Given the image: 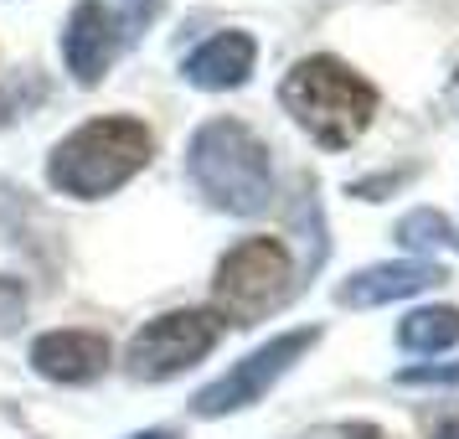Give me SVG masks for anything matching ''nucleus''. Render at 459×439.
<instances>
[{"label": "nucleus", "mask_w": 459, "mask_h": 439, "mask_svg": "<svg viewBox=\"0 0 459 439\" xmlns=\"http://www.w3.org/2000/svg\"><path fill=\"white\" fill-rule=\"evenodd\" d=\"M155 155V140L140 119L129 114H104V119H88L73 135H63L52 155H47V181L78 197V202H99L114 197L129 176H140Z\"/></svg>", "instance_id": "f257e3e1"}, {"label": "nucleus", "mask_w": 459, "mask_h": 439, "mask_svg": "<svg viewBox=\"0 0 459 439\" xmlns=\"http://www.w3.org/2000/svg\"><path fill=\"white\" fill-rule=\"evenodd\" d=\"M186 176H191V187L202 191V202H212L228 217H248V212L269 207V197H273L269 145L243 119H232V114H217V119H207L191 135Z\"/></svg>", "instance_id": "f03ea898"}, {"label": "nucleus", "mask_w": 459, "mask_h": 439, "mask_svg": "<svg viewBox=\"0 0 459 439\" xmlns=\"http://www.w3.org/2000/svg\"><path fill=\"white\" fill-rule=\"evenodd\" d=\"M279 104L294 114V125L310 135L315 145L346 150L356 145L367 125L377 119V83H367L361 73L346 63H335L325 52H315L305 63H294L279 83Z\"/></svg>", "instance_id": "7ed1b4c3"}, {"label": "nucleus", "mask_w": 459, "mask_h": 439, "mask_svg": "<svg viewBox=\"0 0 459 439\" xmlns=\"http://www.w3.org/2000/svg\"><path fill=\"white\" fill-rule=\"evenodd\" d=\"M294 290L299 285H294L290 249L279 238H243L212 269V315L228 326H253L279 311Z\"/></svg>", "instance_id": "20e7f679"}, {"label": "nucleus", "mask_w": 459, "mask_h": 439, "mask_svg": "<svg viewBox=\"0 0 459 439\" xmlns=\"http://www.w3.org/2000/svg\"><path fill=\"white\" fill-rule=\"evenodd\" d=\"M160 11V0H134V5H104V0H78L73 16L63 26V57H67V73L78 83H99L114 57L125 47L140 42V31L150 26V16Z\"/></svg>", "instance_id": "39448f33"}, {"label": "nucleus", "mask_w": 459, "mask_h": 439, "mask_svg": "<svg viewBox=\"0 0 459 439\" xmlns=\"http://www.w3.org/2000/svg\"><path fill=\"white\" fill-rule=\"evenodd\" d=\"M315 341H320V326H299V331L269 336L258 352L238 356V362H232L217 382L196 388V393H191V414H196V418H228V414H238V408L264 403V398H269V388L290 373L299 356L310 352Z\"/></svg>", "instance_id": "423d86ee"}, {"label": "nucleus", "mask_w": 459, "mask_h": 439, "mask_svg": "<svg viewBox=\"0 0 459 439\" xmlns=\"http://www.w3.org/2000/svg\"><path fill=\"white\" fill-rule=\"evenodd\" d=\"M217 341H222V326H217L212 311H170V315L145 320L140 331L129 336L125 367L140 382H166V377L191 373Z\"/></svg>", "instance_id": "0eeeda50"}, {"label": "nucleus", "mask_w": 459, "mask_h": 439, "mask_svg": "<svg viewBox=\"0 0 459 439\" xmlns=\"http://www.w3.org/2000/svg\"><path fill=\"white\" fill-rule=\"evenodd\" d=\"M449 274L438 269L434 259H387V264H367L351 279H341L335 305L346 311H377V305H393V300H413L418 290H434Z\"/></svg>", "instance_id": "6e6552de"}, {"label": "nucleus", "mask_w": 459, "mask_h": 439, "mask_svg": "<svg viewBox=\"0 0 459 439\" xmlns=\"http://www.w3.org/2000/svg\"><path fill=\"white\" fill-rule=\"evenodd\" d=\"M253 63H258V42H253V31H217L207 37L202 47H191L186 57H181V78L191 88H207V93H228V88H243L253 78Z\"/></svg>", "instance_id": "1a4fd4ad"}, {"label": "nucleus", "mask_w": 459, "mask_h": 439, "mask_svg": "<svg viewBox=\"0 0 459 439\" xmlns=\"http://www.w3.org/2000/svg\"><path fill=\"white\" fill-rule=\"evenodd\" d=\"M108 367V341L99 331H47L31 341V373L47 382H99Z\"/></svg>", "instance_id": "9d476101"}, {"label": "nucleus", "mask_w": 459, "mask_h": 439, "mask_svg": "<svg viewBox=\"0 0 459 439\" xmlns=\"http://www.w3.org/2000/svg\"><path fill=\"white\" fill-rule=\"evenodd\" d=\"M397 347L413 356H438L459 347V311L455 305H423V311H408L403 326H397Z\"/></svg>", "instance_id": "9b49d317"}, {"label": "nucleus", "mask_w": 459, "mask_h": 439, "mask_svg": "<svg viewBox=\"0 0 459 439\" xmlns=\"http://www.w3.org/2000/svg\"><path fill=\"white\" fill-rule=\"evenodd\" d=\"M397 243L418 249V259H423L429 249H459V228L444 217V212L418 207V212H408V217L397 223Z\"/></svg>", "instance_id": "f8f14e48"}, {"label": "nucleus", "mask_w": 459, "mask_h": 439, "mask_svg": "<svg viewBox=\"0 0 459 439\" xmlns=\"http://www.w3.org/2000/svg\"><path fill=\"white\" fill-rule=\"evenodd\" d=\"M397 382H403V388H449V382H459V362H444V367L418 362V367H403Z\"/></svg>", "instance_id": "ddd939ff"}, {"label": "nucleus", "mask_w": 459, "mask_h": 439, "mask_svg": "<svg viewBox=\"0 0 459 439\" xmlns=\"http://www.w3.org/2000/svg\"><path fill=\"white\" fill-rule=\"evenodd\" d=\"M299 439H387V435L377 424H367V418H341V424H315Z\"/></svg>", "instance_id": "4468645a"}, {"label": "nucleus", "mask_w": 459, "mask_h": 439, "mask_svg": "<svg viewBox=\"0 0 459 439\" xmlns=\"http://www.w3.org/2000/svg\"><path fill=\"white\" fill-rule=\"evenodd\" d=\"M22 315H26V290H22V279H5V274H0V331L22 326Z\"/></svg>", "instance_id": "2eb2a0df"}, {"label": "nucleus", "mask_w": 459, "mask_h": 439, "mask_svg": "<svg viewBox=\"0 0 459 439\" xmlns=\"http://www.w3.org/2000/svg\"><path fill=\"white\" fill-rule=\"evenodd\" d=\"M423 439H459V408H444L423 424Z\"/></svg>", "instance_id": "dca6fc26"}, {"label": "nucleus", "mask_w": 459, "mask_h": 439, "mask_svg": "<svg viewBox=\"0 0 459 439\" xmlns=\"http://www.w3.org/2000/svg\"><path fill=\"white\" fill-rule=\"evenodd\" d=\"M129 439H181V429H145V435H129Z\"/></svg>", "instance_id": "f3484780"}]
</instances>
